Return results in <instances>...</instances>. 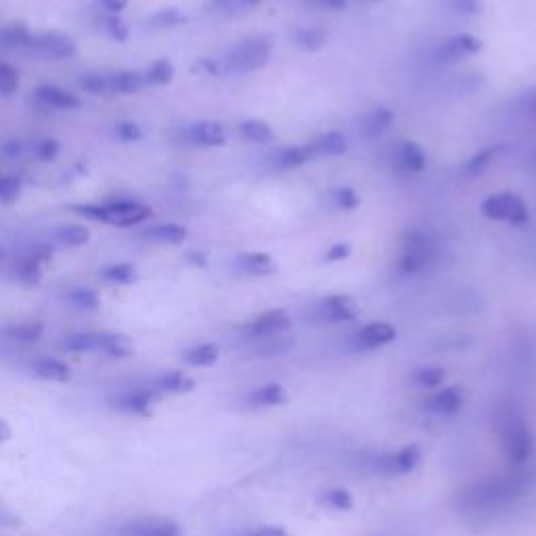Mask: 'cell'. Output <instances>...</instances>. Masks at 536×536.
<instances>
[{
  "mask_svg": "<svg viewBox=\"0 0 536 536\" xmlns=\"http://www.w3.org/2000/svg\"><path fill=\"white\" fill-rule=\"evenodd\" d=\"M19 88V74L13 65L0 61V95L11 97Z\"/></svg>",
  "mask_w": 536,
  "mask_h": 536,
  "instance_id": "obj_43",
  "label": "cell"
},
{
  "mask_svg": "<svg viewBox=\"0 0 536 536\" xmlns=\"http://www.w3.org/2000/svg\"><path fill=\"white\" fill-rule=\"evenodd\" d=\"M149 386L158 394H185L193 390L195 384H193V379L185 375L183 371H168L155 377Z\"/></svg>",
  "mask_w": 536,
  "mask_h": 536,
  "instance_id": "obj_20",
  "label": "cell"
},
{
  "mask_svg": "<svg viewBox=\"0 0 536 536\" xmlns=\"http://www.w3.org/2000/svg\"><path fill=\"white\" fill-rule=\"evenodd\" d=\"M497 430L503 451L513 465H522L532 457L534 436L520 409L513 405H503L497 413Z\"/></svg>",
  "mask_w": 536,
  "mask_h": 536,
  "instance_id": "obj_2",
  "label": "cell"
},
{
  "mask_svg": "<svg viewBox=\"0 0 536 536\" xmlns=\"http://www.w3.org/2000/svg\"><path fill=\"white\" fill-rule=\"evenodd\" d=\"M396 340V327L384 321L369 323L361 331H356L352 338L354 350H375V348H384L390 342Z\"/></svg>",
  "mask_w": 536,
  "mask_h": 536,
  "instance_id": "obj_13",
  "label": "cell"
},
{
  "mask_svg": "<svg viewBox=\"0 0 536 536\" xmlns=\"http://www.w3.org/2000/svg\"><path fill=\"white\" fill-rule=\"evenodd\" d=\"M335 204H338L342 210H354L361 206V197L356 195L354 189L350 187H342L335 191Z\"/></svg>",
  "mask_w": 536,
  "mask_h": 536,
  "instance_id": "obj_47",
  "label": "cell"
},
{
  "mask_svg": "<svg viewBox=\"0 0 536 536\" xmlns=\"http://www.w3.org/2000/svg\"><path fill=\"white\" fill-rule=\"evenodd\" d=\"M53 237L59 245H63V248L78 250L91 241V231H88L84 225H61L55 229Z\"/></svg>",
  "mask_w": 536,
  "mask_h": 536,
  "instance_id": "obj_25",
  "label": "cell"
},
{
  "mask_svg": "<svg viewBox=\"0 0 536 536\" xmlns=\"http://www.w3.org/2000/svg\"><path fill=\"white\" fill-rule=\"evenodd\" d=\"M285 400H287V394L283 386L279 384H266L254 390L248 398L252 407H279V405H285Z\"/></svg>",
  "mask_w": 536,
  "mask_h": 536,
  "instance_id": "obj_27",
  "label": "cell"
},
{
  "mask_svg": "<svg viewBox=\"0 0 536 536\" xmlns=\"http://www.w3.org/2000/svg\"><path fill=\"white\" fill-rule=\"evenodd\" d=\"M9 438H11V428L7 426V423L3 419H0V442H5Z\"/></svg>",
  "mask_w": 536,
  "mask_h": 536,
  "instance_id": "obj_54",
  "label": "cell"
},
{
  "mask_svg": "<svg viewBox=\"0 0 536 536\" xmlns=\"http://www.w3.org/2000/svg\"><path fill=\"white\" fill-rule=\"evenodd\" d=\"M59 151H61L59 141L57 139H51V137L34 139V143L30 145V153L34 155L36 160H40V162H53V160H57Z\"/></svg>",
  "mask_w": 536,
  "mask_h": 536,
  "instance_id": "obj_38",
  "label": "cell"
},
{
  "mask_svg": "<svg viewBox=\"0 0 536 536\" xmlns=\"http://www.w3.org/2000/svg\"><path fill=\"white\" fill-rule=\"evenodd\" d=\"M436 250L432 239L421 233V231H413L407 235L405 245H402V254H400V271L407 275H415L421 273L423 268H428L430 262L434 260Z\"/></svg>",
  "mask_w": 536,
  "mask_h": 536,
  "instance_id": "obj_8",
  "label": "cell"
},
{
  "mask_svg": "<svg viewBox=\"0 0 536 536\" xmlns=\"http://www.w3.org/2000/svg\"><path fill=\"white\" fill-rule=\"evenodd\" d=\"M419 459H421V449L417 444H411L394 453H379L371 457V469L375 474H382V476H405V474H411L419 465Z\"/></svg>",
  "mask_w": 536,
  "mask_h": 536,
  "instance_id": "obj_9",
  "label": "cell"
},
{
  "mask_svg": "<svg viewBox=\"0 0 536 536\" xmlns=\"http://www.w3.org/2000/svg\"><path fill=\"white\" fill-rule=\"evenodd\" d=\"M21 189H24L21 178L13 174L0 176V204H13V201L21 195Z\"/></svg>",
  "mask_w": 536,
  "mask_h": 536,
  "instance_id": "obj_41",
  "label": "cell"
},
{
  "mask_svg": "<svg viewBox=\"0 0 536 536\" xmlns=\"http://www.w3.org/2000/svg\"><path fill=\"white\" fill-rule=\"evenodd\" d=\"M103 346V331H82V333H72L63 340V348L67 352L74 354H84V352H101Z\"/></svg>",
  "mask_w": 536,
  "mask_h": 536,
  "instance_id": "obj_22",
  "label": "cell"
},
{
  "mask_svg": "<svg viewBox=\"0 0 536 536\" xmlns=\"http://www.w3.org/2000/svg\"><path fill=\"white\" fill-rule=\"evenodd\" d=\"M101 28L103 32L109 36V38H114L118 42H124L128 38V26H126V21H122L118 15H107L101 19Z\"/></svg>",
  "mask_w": 536,
  "mask_h": 536,
  "instance_id": "obj_45",
  "label": "cell"
},
{
  "mask_svg": "<svg viewBox=\"0 0 536 536\" xmlns=\"http://www.w3.org/2000/svg\"><path fill=\"white\" fill-rule=\"evenodd\" d=\"M273 55V42L271 38L264 36H254L239 42L237 47L229 53V57L222 63L227 72L235 74H248V72H258L268 63Z\"/></svg>",
  "mask_w": 536,
  "mask_h": 536,
  "instance_id": "obj_5",
  "label": "cell"
},
{
  "mask_svg": "<svg viewBox=\"0 0 536 536\" xmlns=\"http://www.w3.org/2000/svg\"><path fill=\"white\" fill-rule=\"evenodd\" d=\"M178 139L191 147L214 149L227 143V128L216 120H201V122L181 128V132H178Z\"/></svg>",
  "mask_w": 536,
  "mask_h": 536,
  "instance_id": "obj_10",
  "label": "cell"
},
{
  "mask_svg": "<svg viewBox=\"0 0 536 536\" xmlns=\"http://www.w3.org/2000/svg\"><path fill=\"white\" fill-rule=\"evenodd\" d=\"M32 369L40 379H47V382H67L70 379V367L59 359H51V356L36 359Z\"/></svg>",
  "mask_w": 536,
  "mask_h": 536,
  "instance_id": "obj_26",
  "label": "cell"
},
{
  "mask_svg": "<svg viewBox=\"0 0 536 536\" xmlns=\"http://www.w3.org/2000/svg\"><path fill=\"white\" fill-rule=\"evenodd\" d=\"M218 346L214 344H197L189 350H185L183 359L187 365H193V367H210L218 361Z\"/></svg>",
  "mask_w": 536,
  "mask_h": 536,
  "instance_id": "obj_35",
  "label": "cell"
},
{
  "mask_svg": "<svg viewBox=\"0 0 536 536\" xmlns=\"http://www.w3.org/2000/svg\"><path fill=\"white\" fill-rule=\"evenodd\" d=\"M323 5H327L331 9H344L346 0H323Z\"/></svg>",
  "mask_w": 536,
  "mask_h": 536,
  "instance_id": "obj_55",
  "label": "cell"
},
{
  "mask_svg": "<svg viewBox=\"0 0 536 536\" xmlns=\"http://www.w3.org/2000/svg\"><path fill=\"white\" fill-rule=\"evenodd\" d=\"M312 147H315L317 153H323V155H342L348 147V141H346L344 132L329 130V132L321 134V137L312 143Z\"/></svg>",
  "mask_w": 536,
  "mask_h": 536,
  "instance_id": "obj_34",
  "label": "cell"
},
{
  "mask_svg": "<svg viewBox=\"0 0 536 536\" xmlns=\"http://www.w3.org/2000/svg\"><path fill=\"white\" fill-rule=\"evenodd\" d=\"M67 304L78 308V310H86V312H93V310H99L101 306V300L97 296V292H93V289L88 287H74L67 292Z\"/></svg>",
  "mask_w": 536,
  "mask_h": 536,
  "instance_id": "obj_36",
  "label": "cell"
},
{
  "mask_svg": "<svg viewBox=\"0 0 536 536\" xmlns=\"http://www.w3.org/2000/svg\"><path fill=\"white\" fill-rule=\"evenodd\" d=\"M183 21H185V15L181 11H178V9H174V7L160 9L158 13H153L149 17V24L153 28H174L178 24H183Z\"/></svg>",
  "mask_w": 536,
  "mask_h": 536,
  "instance_id": "obj_42",
  "label": "cell"
},
{
  "mask_svg": "<svg viewBox=\"0 0 536 536\" xmlns=\"http://www.w3.org/2000/svg\"><path fill=\"white\" fill-rule=\"evenodd\" d=\"M239 536H289V534L281 526H264V528H256V530H250V532L239 534Z\"/></svg>",
  "mask_w": 536,
  "mask_h": 536,
  "instance_id": "obj_50",
  "label": "cell"
},
{
  "mask_svg": "<svg viewBox=\"0 0 536 536\" xmlns=\"http://www.w3.org/2000/svg\"><path fill=\"white\" fill-rule=\"evenodd\" d=\"M32 36L34 34L24 24H9L5 28H0V49L24 53Z\"/></svg>",
  "mask_w": 536,
  "mask_h": 536,
  "instance_id": "obj_23",
  "label": "cell"
},
{
  "mask_svg": "<svg viewBox=\"0 0 536 536\" xmlns=\"http://www.w3.org/2000/svg\"><path fill=\"white\" fill-rule=\"evenodd\" d=\"M120 536H183V532L170 520L141 518L124 524L120 528Z\"/></svg>",
  "mask_w": 536,
  "mask_h": 536,
  "instance_id": "obj_14",
  "label": "cell"
},
{
  "mask_svg": "<svg viewBox=\"0 0 536 536\" xmlns=\"http://www.w3.org/2000/svg\"><path fill=\"white\" fill-rule=\"evenodd\" d=\"M5 335L9 340L13 342H21V344H34L38 342L42 335H44V325L40 321H24V323H17V325H11Z\"/></svg>",
  "mask_w": 536,
  "mask_h": 536,
  "instance_id": "obj_30",
  "label": "cell"
},
{
  "mask_svg": "<svg viewBox=\"0 0 536 536\" xmlns=\"http://www.w3.org/2000/svg\"><path fill=\"white\" fill-rule=\"evenodd\" d=\"M187 229L178 222H162V225L145 227L141 231V239L149 243H162V245H181L187 239Z\"/></svg>",
  "mask_w": 536,
  "mask_h": 536,
  "instance_id": "obj_19",
  "label": "cell"
},
{
  "mask_svg": "<svg viewBox=\"0 0 536 536\" xmlns=\"http://www.w3.org/2000/svg\"><path fill=\"white\" fill-rule=\"evenodd\" d=\"M158 396L160 394L155 392L151 386L137 388V390H128L122 396H118L116 407L122 409V411H126V413H132V415H149L151 405H153L155 398H158Z\"/></svg>",
  "mask_w": 536,
  "mask_h": 536,
  "instance_id": "obj_17",
  "label": "cell"
},
{
  "mask_svg": "<svg viewBox=\"0 0 536 536\" xmlns=\"http://www.w3.org/2000/svg\"><path fill=\"white\" fill-rule=\"evenodd\" d=\"M327 40H329V32L323 28H304L296 34V44L308 53L321 51L327 44Z\"/></svg>",
  "mask_w": 536,
  "mask_h": 536,
  "instance_id": "obj_37",
  "label": "cell"
},
{
  "mask_svg": "<svg viewBox=\"0 0 536 536\" xmlns=\"http://www.w3.org/2000/svg\"><path fill=\"white\" fill-rule=\"evenodd\" d=\"M317 315H319V319H323L327 323H352V321L359 319L361 308L350 296L335 294V296H327L325 300L319 302Z\"/></svg>",
  "mask_w": 536,
  "mask_h": 536,
  "instance_id": "obj_12",
  "label": "cell"
},
{
  "mask_svg": "<svg viewBox=\"0 0 536 536\" xmlns=\"http://www.w3.org/2000/svg\"><path fill=\"white\" fill-rule=\"evenodd\" d=\"M78 51L76 40L61 32H44V34H34L30 44L26 47V55L32 59L40 61H61L70 59Z\"/></svg>",
  "mask_w": 536,
  "mask_h": 536,
  "instance_id": "obj_7",
  "label": "cell"
},
{
  "mask_svg": "<svg viewBox=\"0 0 536 536\" xmlns=\"http://www.w3.org/2000/svg\"><path fill=\"white\" fill-rule=\"evenodd\" d=\"M528 488V480L524 476H499L469 486L463 495V501L469 509L490 511L499 509L518 501Z\"/></svg>",
  "mask_w": 536,
  "mask_h": 536,
  "instance_id": "obj_1",
  "label": "cell"
},
{
  "mask_svg": "<svg viewBox=\"0 0 536 536\" xmlns=\"http://www.w3.org/2000/svg\"><path fill=\"white\" fill-rule=\"evenodd\" d=\"M289 329H292V319H289L285 310L277 308L262 312L260 317H256L248 325V335L252 340H266V338H279V335L287 333Z\"/></svg>",
  "mask_w": 536,
  "mask_h": 536,
  "instance_id": "obj_11",
  "label": "cell"
},
{
  "mask_svg": "<svg viewBox=\"0 0 536 536\" xmlns=\"http://www.w3.org/2000/svg\"><path fill=\"white\" fill-rule=\"evenodd\" d=\"M36 99L47 105L51 109H59V111H78L82 107V101L70 93L65 91V88L61 86H55V84H42L36 88Z\"/></svg>",
  "mask_w": 536,
  "mask_h": 536,
  "instance_id": "obj_16",
  "label": "cell"
},
{
  "mask_svg": "<svg viewBox=\"0 0 536 536\" xmlns=\"http://www.w3.org/2000/svg\"><path fill=\"white\" fill-rule=\"evenodd\" d=\"M99 275L103 281L111 285H130L137 281V268L128 262H116V264L105 266Z\"/></svg>",
  "mask_w": 536,
  "mask_h": 536,
  "instance_id": "obj_31",
  "label": "cell"
},
{
  "mask_svg": "<svg viewBox=\"0 0 536 536\" xmlns=\"http://www.w3.org/2000/svg\"><path fill=\"white\" fill-rule=\"evenodd\" d=\"M174 74H176V70H174L172 61L158 59V61H153L143 72V78H145L147 86H166L174 80Z\"/></svg>",
  "mask_w": 536,
  "mask_h": 536,
  "instance_id": "obj_32",
  "label": "cell"
},
{
  "mask_svg": "<svg viewBox=\"0 0 536 536\" xmlns=\"http://www.w3.org/2000/svg\"><path fill=\"white\" fill-rule=\"evenodd\" d=\"M74 210L95 222H107L111 227H137L151 218V208L132 199H114L97 206H74Z\"/></svg>",
  "mask_w": 536,
  "mask_h": 536,
  "instance_id": "obj_3",
  "label": "cell"
},
{
  "mask_svg": "<svg viewBox=\"0 0 536 536\" xmlns=\"http://www.w3.org/2000/svg\"><path fill=\"white\" fill-rule=\"evenodd\" d=\"M461 405H463V392L459 386L444 388L426 400V409L440 417L455 415L461 409Z\"/></svg>",
  "mask_w": 536,
  "mask_h": 536,
  "instance_id": "obj_18",
  "label": "cell"
},
{
  "mask_svg": "<svg viewBox=\"0 0 536 536\" xmlns=\"http://www.w3.org/2000/svg\"><path fill=\"white\" fill-rule=\"evenodd\" d=\"M398 160L402 168H407L409 172H421L428 164L426 151H423L415 141H405L398 149Z\"/></svg>",
  "mask_w": 536,
  "mask_h": 536,
  "instance_id": "obj_28",
  "label": "cell"
},
{
  "mask_svg": "<svg viewBox=\"0 0 536 536\" xmlns=\"http://www.w3.org/2000/svg\"><path fill=\"white\" fill-rule=\"evenodd\" d=\"M444 369L440 367H421L413 373V382L419 386V388H436L444 382Z\"/></svg>",
  "mask_w": 536,
  "mask_h": 536,
  "instance_id": "obj_40",
  "label": "cell"
},
{
  "mask_svg": "<svg viewBox=\"0 0 536 536\" xmlns=\"http://www.w3.org/2000/svg\"><path fill=\"white\" fill-rule=\"evenodd\" d=\"M350 254H352V245L348 241H338L325 252V262H342L350 258Z\"/></svg>",
  "mask_w": 536,
  "mask_h": 536,
  "instance_id": "obj_48",
  "label": "cell"
},
{
  "mask_svg": "<svg viewBox=\"0 0 536 536\" xmlns=\"http://www.w3.org/2000/svg\"><path fill=\"white\" fill-rule=\"evenodd\" d=\"M482 214L490 220H499V222H507V225L513 227H522L528 222L530 212L528 206L524 204V199L518 197L516 193H495L488 195L482 206H480Z\"/></svg>",
  "mask_w": 536,
  "mask_h": 536,
  "instance_id": "obj_6",
  "label": "cell"
},
{
  "mask_svg": "<svg viewBox=\"0 0 536 536\" xmlns=\"http://www.w3.org/2000/svg\"><path fill=\"white\" fill-rule=\"evenodd\" d=\"M503 147H490V149H484V151H480L478 155H474V158L472 160H469L467 164H465V172L469 174V176H476V174H482L490 164H493V160L497 158V155H499V151H501Z\"/></svg>",
  "mask_w": 536,
  "mask_h": 536,
  "instance_id": "obj_39",
  "label": "cell"
},
{
  "mask_svg": "<svg viewBox=\"0 0 536 536\" xmlns=\"http://www.w3.org/2000/svg\"><path fill=\"white\" fill-rule=\"evenodd\" d=\"M482 51V40L472 36V34H459L453 36L451 40L444 42V47L440 49V59L444 63H457L465 57H472Z\"/></svg>",
  "mask_w": 536,
  "mask_h": 536,
  "instance_id": "obj_15",
  "label": "cell"
},
{
  "mask_svg": "<svg viewBox=\"0 0 536 536\" xmlns=\"http://www.w3.org/2000/svg\"><path fill=\"white\" fill-rule=\"evenodd\" d=\"M130 0H99V5L109 13V15H118L128 7Z\"/></svg>",
  "mask_w": 536,
  "mask_h": 536,
  "instance_id": "obj_51",
  "label": "cell"
},
{
  "mask_svg": "<svg viewBox=\"0 0 536 536\" xmlns=\"http://www.w3.org/2000/svg\"><path fill=\"white\" fill-rule=\"evenodd\" d=\"M317 151L312 145H296V147H287L277 155V168L281 170H294L304 164H308L312 158H315Z\"/></svg>",
  "mask_w": 536,
  "mask_h": 536,
  "instance_id": "obj_24",
  "label": "cell"
},
{
  "mask_svg": "<svg viewBox=\"0 0 536 536\" xmlns=\"http://www.w3.org/2000/svg\"><path fill=\"white\" fill-rule=\"evenodd\" d=\"M116 137L124 143H137L143 139V128L137 122H120L116 124Z\"/></svg>",
  "mask_w": 536,
  "mask_h": 536,
  "instance_id": "obj_46",
  "label": "cell"
},
{
  "mask_svg": "<svg viewBox=\"0 0 536 536\" xmlns=\"http://www.w3.org/2000/svg\"><path fill=\"white\" fill-rule=\"evenodd\" d=\"M239 134L250 143H271L275 141V132L271 124L264 120H245L239 124Z\"/></svg>",
  "mask_w": 536,
  "mask_h": 536,
  "instance_id": "obj_29",
  "label": "cell"
},
{
  "mask_svg": "<svg viewBox=\"0 0 536 536\" xmlns=\"http://www.w3.org/2000/svg\"><path fill=\"white\" fill-rule=\"evenodd\" d=\"M451 7L463 15H478L484 11V0H451Z\"/></svg>",
  "mask_w": 536,
  "mask_h": 536,
  "instance_id": "obj_49",
  "label": "cell"
},
{
  "mask_svg": "<svg viewBox=\"0 0 536 536\" xmlns=\"http://www.w3.org/2000/svg\"><path fill=\"white\" fill-rule=\"evenodd\" d=\"M260 3H262V0H235V5H237V9H239V13H241V11H250V9L258 7Z\"/></svg>",
  "mask_w": 536,
  "mask_h": 536,
  "instance_id": "obj_53",
  "label": "cell"
},
{
  "mask_svg": "<svg viewBox=\"0 0 536 536\" xmlns=\"http://www.w3.org/2000/svg\"><path fill=\"white\" fill-rule=\"evenodd\" d=\"M5 151H7L9 155H13V158H17V155H24V153L28 151V145H26L24 141H9V143L5 145Z\"/></svg>",
  "mask_w": 536,
  "mask_h": 536,
  "instance_id": "obj_52",
  "label": "cell"
},
{
  "mask_svg": "<svg viewBox=\"0 0 536 536\" xmlns=\"http://www.w3.org/2000/svg\"><path fill=\"white\" fill-rule=\"evenodd\" d=\"M3 260H5V252H3V248H0V264H3Z\"/></svg>",
  "mask_w": 536,
  "mask_h": 536,
  "instance_id": "obj_58",
  "label": "cell"
},
{
  "mask_svg": "<svg viewBox=\"0 0 536 536\" xmlns=\"http://www.w3.org/2000/svg\"><path fill=\"white\" fill-rule=\"evenodd\" d=\"M321 501L327 505V507H333V509H340V511H348L352 509V495L348 493V490L344 488H331L327 490V493L321 497Z\"/></svg>",
  "mask_w": 536,
  "mask_h": 536,
  "instance_id": "obj_44",
  "label": "cell"
},
{
  "mask_svg": "<svg viewBox=\"0 0 536 536\" xmlns=\"http://www.w3.org/2000/svg\"><path fill=\"white\" fill-rule=\"evenodd\" d=\"M394 120H396L394 111L388 109V107H379V109L371 111V114H369L367 120H365V124H363L365 137H371V139H373V137H377V134L386 132V130L392 126Z\"/></svg>",
  "mask_w": 536,
  "mask_h": 536,
  "instance_id": "obj_33",
  "label": "cell"
},
{
  "mask_svg": "<svg viewBox=\"0 0 536 536\" xmlns=\"http://www.w3.org/2000/svg\"><path fill=\"white\" fill-rule=\"evenodd\" d=\"M189 258H191V262H195L197 266H206V264H208L204 254H189Z\"/></svg>",
  "mask_w": 536,
  "mask_h": 536,
  "instance_id": "obj_56",
  "label": "cell"
},
{
  "mask_svg": "<svg viewBox=\"0 0 536 536\" xmlns=\"http://www.w3.org/2000/svg\"><path fill=\"white\" fill-rule=\"evenodd\" d=\"M530 114L536 118V88H534L532 95H530Z\"/></svg>",
  "mask_w": 536,
  "mask_h": 536,
  "instance_id": "obj_57",
  "label": "cell"
},
{
  "mask_svg": "<svg viewBox=\"0 0 536 536\" xmlns=\"http://www.w3.org/2000/svg\"><path fill=\"white\" fill-rule=\"evenodd\" d=\"M237 262L245 273L254 275V277H266V275L277 273L275 258L271 254H264V252H245L237 258Z\"/></svg>",
  "mask_w": 536,
  "mask_h": 536,
  "instance_id": "obj_21",
  "label": "cell"
},
{
  "mask_svg": "<svg viewBox=\"0 0 536 536\" xmlns=\"http://www.w3.org/2000/svg\"><path fill=\"white\" fill-rule=\"evenodd\" d=\"M78 86L84 93L91 95H105V97H128L141 93L145 84L143 72L134 70H120V72H88L82 74Z\"/></svg>",
  "mask_w": 536,
  "mask_h": 536,
  "instance_id": "obj_4",
  "label": "cell"
}]
</instances>
